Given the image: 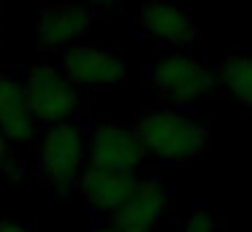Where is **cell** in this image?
I'll return each mask as SVG.
<instances>
[{"label": "cell", "mask_w": 252, "mask_h": 232, "mask_svg": "<svg viewBox=\"0 0 252 232\" xmlns=\"http://www.w3.org/2000/svg\"><path fill=\"white\" fill-rule=\"evenodd\" d=\"M133 132L144 156L176 162V165L198 159L209 149V124L174 105L147 111L138 119Z\"/></svg>", "instance_id": "cell-1"}, {"label": "cell", "mask_w": 252, "mask_h": 232, "mask_svg": "<svg viewBox=\"0 0 252 232\" xmlns=\"http://www.w3.org/2000/svg\"><path fill=\"white\" fill-rule=\"evenodd\" d=\"M87 159L84 129L76 122L46 127L38 149V176L57 197H68L79 186Z\"/></svg>", "instance_id": "cell-2"}, {"label": "cell", "mask_w": 252, "mask_h": 232, "mask_svg": "<svg viewBox=\"0 0 252 232\" xmlns=\"http://www.w3.org/2000/svg\"><path fill=\"white\" fill-rule=\"evenodd\" d=\"M25 103L30 108V116L41 124H63L73 122L84 108V92L68 76L57 68L38 65L30 68L22 81Z\"/></svg>", "instance_id": "cell-3"}, {"label": "cell", "mask_w": 252, "mask_h": 232, "mask_svg": "<svg viewBox=\"0 0 252 232\" xmlns=\"http://www.w3.org/2000/svg\"><path fill=\"white\" fill-rule=\"evenodd\" d=\"M147 86L171 103H192L217 89V73L187 52H171L147 68Z\"/></svg>", "instance_id": "cell-4"}, {"label": "cell", "mask_w": 252, "mask_h": 232, "mask_svg": "<svg viewBox=\"0 0 252 232\" xmlns=\"http://www.w3.org/2000/svg\"><path fill=\"white\" fill-rule=\"evenodd\" d=\"M60 73L84 89H106L125 78V59L114 52L90 46H65L60 54Z\"/></svg>", "instance_id": "cell-5"}, {"label": "cell", "mask_w": 252, "mask_h": 232, "mask_svg": "<svg viewBox=\"0 0 252 232\" xmlns=\"http://www.w3.org/2000/svg\"><path fill=\"white\" fill-rule=\"evenodd\" d=\"M171 208V189L160 178H141L136 192L109 216L117 232H155Z\"/></svg>", "instance_id": "cell-6"}, {"label": "cell", "mask_w": 252, "mask_h": 232, "mask_svg": "<svg viewBox=\"0 0 252 232\" xmlns=\"http://www.w3.org/2000/svg\"><path fill=\"white\" fill-rule=\"evenodd\" d=\"M90 167L100 170L136 173L144 162V151L136 140V132L122 124H100L90 135Z\"/></svg>", "instance_id": "cell-7"}, {"label": "cell", "mask_w": 252, "mask_h": 232, "mask_svg": "<svg viewBox=\"0 0 252 232\" xmlns=\"http://www.w3.org/2000/svg\"><path fill=\"white\" fill-rule=\"evenodd\" d=\"M141 27L152 41L165 46H187L198 35L192 16L176 0H144Z\"/></svg>", "instance_id": "cell-8"}, {"label": "cell", "mask_w": 252, "mask_h": 232, "mask_svg": "<svg viewBox=\"0 0 252 232\" xmlns=\"http://www.w3.org/2000/svg\"><path fill=\"white\" fill-rule=\"evenodd\" d=\"M93 11H87L84 5H73V3H57V5H46L38 14L35 22V41L38 46H68L76 38L87 35L90 25H93Z\"/></svg>", "instance_id": "cell-9"}, {"label": "cell", "mask_w": 252, "mask_h": 232, "mask_svg": "<svg viewBox=\"0 0 252 232\" xmlns=\"http://www.w3.org/2000/svg\"><path fill=\"white\" fill-rule=\"evenodd\" d=\"M138 181H141V178H138L136 173H120V170L87 167V170L82 173L79 189H82L84 200H87L95 210L111 216L114 210L122 208V203H125L133 192H136Z\"/></svg>", "instance_id": "cell-10"}, {"label": "cell", "mask_w": 252, "mask_h": 232, "mask_svg": "<svg viewBox=\"0 0 252 232\" xmlns=\"http://www.w3.org/2000/svg\"><path fill=\"white\" fill-rule=\"evenodd\" d=\"M0 132L8 143H30L38 138V122L30 116L22 81L11 73H0Z\"/></svg>", "instance_id": "cell-11"}, {"label": "cell", "mask_w": 252, "mask_h": 232, "mask_svg": "<svg viewBox=\"0 0 252 232\" xmlns=\"http://www.w3.org/2000/svg\"><path fill=\"white\" fill-rule=\"evenodd\" d=\"M214 73H217V86H222L230 100L252 108V54L228 57Z\"/></svg>", "instance_id": "cell-12"}, {"label": "cell", "mask_w": 252, "mask_h": 232, "mask_svg": "<svg viewBox=\"0 0 252 232\" xmlns=\"http://www.w3.org/2000/svg\"><path fill=\"white\" fill-rule=\"evenodd\" d=\"M179 232H220V224L209 210H192L190 219L179 227Z\"/></svg>", "instance_id": "cell-13"}, {"label": "cell", "mask_w": 252, "mask_h": 232, "mask_svg": "<svg viewBox=\"0 0 252 232\" xmlns=\"http://www.w3.org/2000/svg\"><path fill=\"white\" fill-rule=\"evenodd\" d=\"M0 170L11 178H19V159H17V151H14V143H8L0 132Z\"/></svg>", "instance_id": "cell-14"}, {"label": "cell", "mask_w": 252, "mask_h": 232, "mask_svg": "<svg viewBox=\"0 0 252 232\" xmlns=\"http://www.w3.org/2000/svg\"><path fill=\"white\" fill-rule=\"evenodd\" d=\"M0 232H30V227L22 219H0Z\"/></svg>", "instance_id": "cell-15"}, {"label": "cell", "mask_w": 252, "mask_h": 232, "mask_svg": "<svg viewBox=\"0 0 252 232\" xmlns=\"http://www.w3.org/2000/svg\"><path fill=\"white\" fill-rule=\"evenodd\" d=\"M93 3H95V5H106V8H109V5H114L117 0H93Z\"/></svg>", "instance_id": "cell-16"}, {"label": "cell", "mask_w": 252, "mask_h": 232, "mask_svg": "<svg viewBox=\"0 0 252 232\" xmlns=\"http://www.w3.org/2000/svg\"><path fill=\"white\" fill-rule=\"evenodd\" d=\"M95 232H117L114 227H100V230H95Z\"/></svg>", "instance_id": "cell-17"}]
</instances>
